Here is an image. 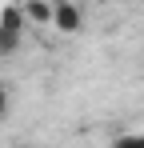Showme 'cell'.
<instances>
[{"label":"cell","instance_id":"1","mask_svg":"<svg viewBox=\"0 0 144 148\" xmlns=\"http://www.w3.org/2000/svg\"><path fill=\"white\" fill-rule=\"evenodd\" d=\"M24 12H4V20H0V52H12L16 44H20V36H24Z\"/></svg>","mask_w":144,"mask_h":148},{"label":"cell","instance_id":"2","mask_svg":"<svg viewBox=\"0 0 144 148\" xmlns=\"http://www.w3.org/2000/svg\"><path fill=\"white\" fill-rule=\"evenodd\" d=\"M52 28H56V32H80V8L56 4V8H52Z\"/></svg>","mask_w":144,"mask_h":148},{"label":"cell","instance_id":"3","mask_svg":"<svg viewBox=\"0 0 144 148\" xmlns=\"http://www.w3.org/2000/svg\"><path fill=\"white\" fill-rule=\"evenodd\" d=\"M52 8H56V4H28L24 16H28V20H40V24H52Z\"/></svg>","mask_w":144,"mask_h":148},{"label":"cell","instance_id":"4","mask_svg":"<svg viewBox=\"0 0 144 148\" xmlns=\"http://www.w3.org/2000/svg\"><path fill=\"white\" fill-rule=\"evenodd\" d=\"M108 148H144V132H124V136H116Z\"/></svg>","mask_w":144,"mask_h":148},{"label":"cell","instance_id":"5","mask_svg":"<svg viewBox=\"0 0 144 148\" xmlns=\"http://www.w3.org/2000/svg\"><path fill=\"white\" fill-rule=\"evenodd\" d=\"M4 112H8V88L0 84V116H4Z\"/></svg>","mask_w":144,"mask_h":148}]
</instances>
